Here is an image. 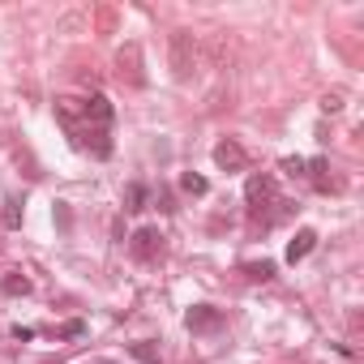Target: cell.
<instances>
[{"label":"cell","instance_id":"cell-2","mask_svg":"<svg viewBox=\"0 0 364 364\" xmlns=\"http://www.w3.org/2000/svg\"><path fill=\"white\" fill-rule=\"evenodd\" d=\"M171 73H176V82H189V73H193V35L189 31L171 35Z\"/></svg>","mask_w":364,"mask_h":364},{"label":"cell","instance_id":"cell-5","mask_svg":"<svg viewBox=\"0 0 364 364\" xmlns=\"http://www.w3.org/2000/svg\"><path fill=\"white\" fill-rule=\"evenodd\" d=\"M185 326H189L193 334H215V330L223 326V309H215V304H193V309L185 313Z\"/></svg>","mask_w":364,"mask_h":364},{"label":"cell","instance_id":"cell-4","mask_svg":"<svg viewBox=\"0 0 364 364\" xmlns=\"http://www.w3.org/2000/svg\"><path fill=\"white\" fill-rule=\"evenodd\" d=\"M129 253L137 262H159L163 257V232L159 228H137L133 240H129Z\"/></svg>","mask_w":364,"mask_h":364},{"label":"cell","instance_id":"cell-3","mask_svg":"<svg viewBox=\"0 0 364 364\" xmlns=\"http://www.w3.org/2000/svg\"><path fill=\"white\" fill-rule=\"evenodd\" d=\"M69 133H73V146L86 150V154H95V159H112V150H116L107 129H90L86 124V129H69Z\"/></svg>","mask_w":364,"mask_h":364},{"label":"cell","instance_id":"cell-7","mask_svg":"<svg viewBox=\"0 0 364 364\" xmlns=\"http://www.w3.org/2000/svg\"><path fill=\"white\" fill-rule=\"evenodd\" d=\"M215 163H219L223 171H245V167H249V154L240 150L236 137H223V141L215 146Z\"/></svg>","mask_w":364,"mask_h":364},{"label":"cell","instance_id":"cell-6","mask_svg":"<svg viewBox=\"0 0 364 364\" xmlns=\"http://www.w3.org/2000/svg\"><path fill=\"white\" fill-rule=\"evenodd\" d=\"M82 116H86V124H90V129H107V124H112V116H116V107H112V99H107V95H90V99H82Z\"/></svg>","mask_w":364,"mask_h":364},{"label":"cell","instance_id":"cell-1","mask_svg":"<svg viewBox=\"0 0 364 364\" xmlns=\"http://www.w3.org/2000/svg\"><path fill=\"white\" fill-rule=\"evenodd\" d=\"M245 202H249V215H253V219H262L270 206H283V198H279V180H274V176H266V171L249 176V185H245Z\"/></svg>","mask_w":364,"mask_h":364},{"label":"cell","instance_id":"cell-9","mask_svg":"<svg viewBox=\"0 0 364 364\" xmlns=\"http://www.w3.org/2000/svg\"><path fill=\"white\" fill-rule=\"evenodd\" d=\"M304 167H309L313 189H321V193H330V189H334V180H330V163H326V159H309Z\"/></svg>","mask_w":364,"mask_h":364},{"label":"cell","instance_id":"cell-16","mask_svg":"<svg viewBox=\"0 0 364 364\" xmlns=\"http://www.w3.org/2000/svg\"><path fill=\"white\" fill-rule=\"evenodd\" d=\"M18 223H22V202H18V198H9V202H5V228L14 232Z\"/></svg>","mask_w":364,"mask_h":364},{"label":"cell","instance_id":"cell-17","mask_svg":"<svg viewBox=\"0 0 364 364\" xmlns=\"http://www.w3.org/2000/svg\"><path fill=\"white\" fill-rule=\"evenodd\" d=\"M86 334V321H65L60 326V338H82Z\"/></svg>","mask_w":364,"mask_h":364},{"label":"cell","instance_id":"cell-12","mask_svg":"<svg viewBox=\"0 0 364 364\" xmlns=\"http://www.w3.org/2000/svg\"><path fill=\"white\" fill-rule=\"evenodd\" d=\"M129 355H133V360H141V364H159V347H154L150 338H137V343H129Z\"/></svg>","mask_w":364,"mask_h":364},{"label":"cell","instance_id":"cell-19","mask_svg":"<svg viewBox=\"0 0 364 364\" xmlns=\"http://www.w3.org/2000/svg\"><path fill=\"white\" fill-rule=\"evenodd\" d=\"M321 107H326V112H338V107H343V99H338V95H326V103H321Z\"/></svg>","mask_w":364,"mask_h":364},{"label":"cell","instance_id":"cell-13","mask_svg":"<svg viewBox=\"0 0 364 364\" xmlns=\"http://www.w3.org/2000/svg\"><path fill=\"white\" fill-rule=\"evenodd\" d=\"M180 189H185L189 198H206V176H198V171H185V176H180Z\"/></svg>","mask_w":364,"mask_h":364},{"label":"cell","instance_id":"cell-8","mask_svg":"<svg viewBox=\"0 0 364 364\" xmlns=\"http://www.w3.org/2000/svg\"><path fill=\"white\" fill-rule=\"evenodd\" d=\"M313 249H317V232H313V228H300V232L287 240V262L296 266V262H304Z\"/></svg>","mask_w":364,"mask_h":364},{"label":"cell","instance_id":"cell-15","mask_svg":"<svg viewBox=\"0 0 364 364\" xmlns=\"http://www.w3.org/2000/svg\"><path fill=\"white\" fill-rule=\"evenodd\" d=\"M120 56H129V82H133V86H141V69H137V43H129Z\"/></svg>","mask_w":364,"mask_h":364},{"label":"cell","instance_id":"cell-18","mask_svg":"<svg viewBox=\"0 0 364 364\" xmlns=\"http://www.w3.org/2000/svg\"><path fill=\"white\" fill-rule=\"evenodd\" d=\"M283 171H291V176H304V159H283Z\"/></svg>","mask_w":364,"mask_h":364},{"label":"cell","instance_id":"cell-10","mask_svg":"<svg viewBox=\"0 0 364 364\" xmlns=\"http://www.w3.org/2000/svg\"><path fill=\"white\" fill-rule=\"evenodd\" d=\"M146 202H150V189L133 180V185L124 189V210H129V215H141V210H146Z\"/></svg>","mask_w":364,"mask_h":364},{"label":"cell","instance_id":"cell-11","mask_svg":"<svg viewBox=\"0 0 364 364\" xmlns=\"http://www.w3.org/2000/svg\"><path fill=\"white\" fill-rule=\"evenodd\" d=\"M0 291H5V296H31V279L22 270H14V274L0 279Z\"/></svg>","mask_w":364,"mask_h":364},{"label":"cell","instance_id":"cell-14","mask_svg":"<svg viewBox=\"0 0 364 364\" xmlns=\"http://www.w3.org/2000/svg\"><path fill=\"white\" fill-rule=\"evenodd\" d=\"M245 274H249V279H257V283H266V279H274V262H249V266H245Z\"/></svg>","mask_w":364,"mask_h":364}]
</instances>
